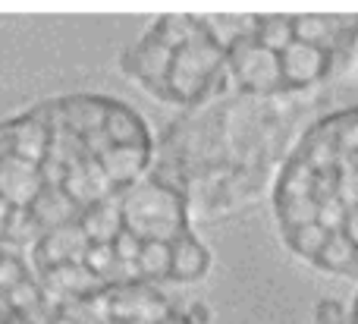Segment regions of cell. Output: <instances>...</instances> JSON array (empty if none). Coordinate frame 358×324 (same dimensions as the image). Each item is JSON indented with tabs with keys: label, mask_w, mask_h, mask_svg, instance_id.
Listing matches in <instances>:
<instances>
[{
	"label": "cell",
	"mask_w": 358,
	"mask_h": 324,
	"mask_svg": "<svg viewBox=\"0 0 358 324\" xmlns=\"http://www.w3.org/2000/svg\"><path fill=\"white\" fill-rule=\"evenodd\" d=\"M155 132L98 92L44 98L0 120V243L29 249L151 170Z\"/></svg>",
	"instance_id": "1"
},
{
	"label": "cell",
	"mask_w": 358,
	"mask_h": 324,
	"mask_svg": "<svg viewBox=\"0 0 358 324\" xmlns=\"http://www.w3.org/2000/svg\"><path fill=\"white\" fill-rule=\"evenodd\" d=\"M44 324H214V312L204 302L176 306L167 290L136 283L54 302Z\"/></svg>",
	"instance_id": "5"
},
{
	"label": "cell",
	"mask_w": 358,
	"mask_h": 324,
	"mask_svg": "<svg viewBox=\"0 0 358 324\" xmlns=\"http://www.w3.org/2000/svg\"><path fill=\"white\" fill-rule=\"evenodd\" d=\"M311 318H315V324H349V306H343L334 296H324L315 302Z\"/></svg>",
	"instance_id": "7"
},
{
	"label": "cell",
	"mask_w": 358,
	"mask_h": 324,
	"mask_svg": "<svg viewBox=\"0 0 358 324\" xmlns=\"http://www.w3.org/2000/svg\"><path fill=\"white\" fill-rule=\"evenodd\" d=\"M48 309L25 249L0 243V324H44Z\"/></svg>",
	"instance_id": "6"
},
{
	"label": "cell",
	"mask_w": 358,
	"mask_h": 324,
	"mask_svg": "<svg viewBox=\"0 0 358 324\" xmlns=\"http://www.w3.org/2000/svg\"><path fill=\"white\" fill-rule=\"evenodd\" d=\"M267 199L296 262L358 283V104L317 113L299 132Z\"/></svg>",
	"instance_id": "3"
},
{
	"label": "cell",
	"mask_w": 358,
	"mask_h": 324,
	"mask_svg": "<svg viewBox=\"0 0 358 324\" xmlns=\"http://www.w3.org/2000/svg\"><path fill=\"white\" fill-rule=\"evenodd\" d=\"M315 101H258L220 94L185 111L155 136L148 174L179 192L195 220H220L267 199L299 132L317 117Z\"/></svg>",
	"instance_id": "2"
},
{
	"label": "cell",
	"mask_w": 358,
	"mask_h": 324,
	"mask_svg": "<svg viewBox=\"0 0 358 324\" xmlns=\"http://www.w3.org/2000/svg\"><path fill=\"white\" fill-rule=\"evenodd\" d=\"M117 69L157 104L198 111L227 94V50L210 16L164 13L123 48Z\"/></svg>",
	"instance_id": "4"
},
{
	"label": "cell",
	"mask_w": 358,
	"mask_h": 324,
	"mask_svg": "<svg viewBox=\"0 0 358 324\" xmlns=\"http://www.w3.org/2000/svg\"><path fill=\"white\" fill-rule=\"evenodd\" d=\"M349 324H358V293H355L352 306H349Z\"/></svg>",
	"instance_id": "8"
}]
</instances>
